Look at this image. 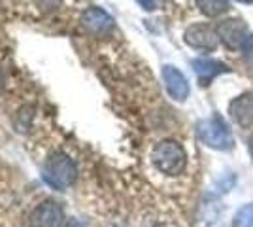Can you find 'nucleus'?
<instances>
[{
	"label": "nucleus",
	"instance_id": "1",
	"mask_svg": "<svg viewBox=\"0 0 253 227\" xmlns=\"http://www.w3.org/2000/svg\"><path fill=\"white\" fill-rule=\"evenodd\" d=\"M153 163L163 174L176 176L187 165V153L183 146L174 140H163L153 148Z\"/></svg>",
	"mask_w": 253,
	"mask_h": 227
},
{
	"label": "nucleus",
	"instance_id": "2",
	"mask_svg": "<svg viewBox=\"0 0 253 227\" xmlns=\"http://www.w3.org/2000/svg\"><path fill=\"white\" fill-rule=\"evenodd\" d=\"M43 180L55 189H66L76 180V167L64 153H55L43 167Z\"/></svg>",
	"mask_w": 253,
	"mask_h": 227
},
{
	"label": "nucleus",
	"instance_id": "3",
	"mask_svg": "<svg viewBox=\"0 0 253 227\" xmlns=\"http://www.w3.org/2000/svg\"><path fill=\"white\" fill-rule=\"evenodd\" d=\"M199 138H201L208 148L219 151H227L232 148V135L231 129L221 118H210L204 119L197 127Z\"/></svg>",
	"mask_w": 253,
	"mask_h": 227
},
{
	"label": "nucleus",
	"instance_id": "4",
	"mask_svg": "<svg viewBox=\"0 0 253 227\" xmlns=\"http://www.w3.org/2000/svg\"><path fill=\"white\" fill-rule=\"evenodd\" d=\"M185 44L195 47V49H201V51H213L219 44V36L217 31L211 29L208 25H191L189 29L183 34Z\"/></svg>",
	"mask_w": 253,
	"mask_h": 227
},
{
	"label": "nucleus",
	"instance_id": "5",
	"mask_svg": "<svg viewBox=\"0 0 253 227\" xmlns=\"http://www.w3.org/2000/svg\"><path fill=\"white\" fill-rule=\"evenodd\" d=\"M215 31L219 40L231 49H242L244 42L248 38V27L240 19H225L217 25Z\"/></svg>",
	"mask_w": 253,
	"mask_h": 227
},
{
	"label": "nucleus",
	"instance_id": "6",
	"mask_svg": "<svg viewBox=\"0 0 253 227\" xmlns=\"http://www.w3.org/2000/svg\"><path fill=\"white\" fill-rule=\"evenodd\" d=\"M163 80H165V86L169 95L174 100L183 102L185 98L189 97V84L185 80V76L179 72L176 66H163Z\"/></svg>",
	"mask_w": 253,
	"mask_h": 227
},
{
	"label": "nucleus",
	"instance_id": "7",
	"mask_svg": "<svg viewBox=\"0 0 253 227\" xmlns=\"http://www.w3.org/2000/svg\"><path fill=\"white\" fill-rule=\"evenodd\" d=\"M84 25L95 34H108L114 31V17L102 8H87L84 11Z\"/></svg>",
	"mask_w": 253,
	"mask_h": 227
},
{
	"label": "nucleus",
	"instance_id": "8",
	"mask_svg": "<svg viewBox=\"0 0 253 227\" xmlns=\"http://www.w3.org/2000/svg\"><path fill=\"white\" fill-rule=\"evenodd\" d=\"M229 114L240 127H250L253 123V95L244 93L229 104Z\"/></svg>",
	"mask_w": 253,
	"mask_h": 227
},
{
	"label": "nucleus",
	"instance_id": "9",
	"mask_svg": "<svg viewBox=\"0 0 253 227\" xmlns=\"http://www.w3.org/2000/svg\"><path fill=\"white\" fill-rule=\"evenodd\" d=\"M63 222V210L57 203H43L32 214V227H59Z\"/></svg>",
	"mask_w": 253,
	"mask_h": 227
},
{
	"label": "nucleus",
	"instance_id": "10",
	"mask_svg": "<svg viewBox=\"0 0 253 227\" xmlns=\"http://www.w3.org/2000/svg\"><path fill=\"white\" fill-rule=\"evenodd\" d=\"M193 68H195V72L201 78L204 86L210 82L211 78L223 74V72H229V66L223 65L221 61H215V59H195Z\"/></svg>",
	"mask_w": 253,
	"mask_h": 227
},
{
	"label": "nucleus",
	"instance_id": "11",
	"mask_svg": "<svg viewBox=\"0 0 253 227\" xmlns=\"http://www.w3.org/2000/svg\"><path fill=\"white\" fill-rule=\"evenodd\" d=\"M199 10L208 17H217L229 10V0H197Z\"/></svg>",
	"mask_w": 253,
	"mask_h": 227
},
{
	"label": "nucleus",
	"instance_id": "12",
	"mask_svg": "<svg viewBox=\"0 0 253 227\" xmlns=\"http://www.w3.org/2000/svg\"><path fill=\"white\" fill-rule=\"evenodd\" d=\"M232 227H253V203L244 205L232 220Z\"/></svg>",
	"mask_w": 253,
	"mask_h": 227
},
{
	"label": "nucleus",
	"instance_id": "13",
	"mask_svg": "<svg viewBox=\"0 0 253 227\" xmlns=\"http://www.w3.org/2000/svg\"><path fill=\"white\" fill-rule=\"evenodd\" d=\"M242 49L246 51L248 57H252L253 59V34H248V38H246V42H244Z\"/></svg>",
	"mask_w": 253,
	"mask_h": 227
},
{
	"label": "nucleus",
	"instance_id": "14",
	"mask_svg": "<svg viewBox=\"0 0 253 227\" xmlns=\"http://www.w3.org/2000/svg\"><path fill=\"white\" fill-rule=\"evenodd\" d=\"M136 2L144 8V10H148V11L155 10V0H136Z\"/></svg>",
	"mask_w": 253,
	"mask_h": 227
},
{
	"label": "nucleus",
	"instance_id": "15",
	"mask_svg": "<svg viewBox=\"0 0 253 227\" xmlns=\"http://www.w3.org/2000/svg\"><path fill=\"white\" fill-rule=\"evenodd\" d=\"M2 89H4V74H2V70H0V93H2Z\"/></svg>",
	"mask_w": 253,
	"mask_h": 227
},
{
	"label": "nucleus",
	"instance_id": "16",
	"mask_svg": "<svg viewBox=\"0 0 253 227\" xmlns=\"http://www.w3.org/2000/svg\"><path fill=\"white\" fill-rule=\"evenodd\" d=\"M234 2H240V4H252L253 0H234Z\"/></svg>",
	"mask_w": 253,
	"mask_h": 227
},
{
	"label": "nucleus",
	"instance_id": "17",
	"mask_svg": "<svg viewBox=\"0 0 253 227\" xmlns=\"http://www.w3.org/2000/svg\"><path fill=\"white\" fill-rule=\"evenodd\" d=\"M68 227H82V226H80L78 222H70V224H68Z\"/></svg>",
	"mask_w": 253,
	"mask_h": 227
},
{
	"label": "nucleus",
	"instance_id": "18",
	"mask_svg": "<svg viewBox=\"0 0 253 227\" xmlns=\"http://www.w3.org/2000/svg\"><path fill=\"white\" fill-rule=\"evenodd\" d=\"M250 153H252V159H253V138L250 140Z\"/></svg>",
	"mask_w": 253,
	"mask_h": 227
}]
</instances>
